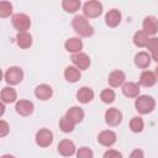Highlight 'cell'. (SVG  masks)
I'll return each instance as SVG.
<instances>
[{
    "mask_svg": "<svg viewBox=\"0 0 158 158\" xmlns=\"http://www.w3.org/2000/svg\"><path fill=\"white\" fill-rule=\"evenodd\" d=\"M72 27L77 35L81 37H91L94 35V27L90 25L88 17L84 15H77L72 20Z\"/></svg>",
    "mask_w": 158,
    "mask_h": 158,
    "instance_id": "obj_1",
    "label": "cell"
},
{
    "mask_svg": "<svg viewBox=\"0 0 158 158\" xmlns=\"http://www.w3.org/2000/svg\"><path fill=\"white\" fill-rule=\"evenodd\" d=\"M135 107L141 115L151 114L156 107V100L149 95H139L135 100Z\"/></svg>",
    "mask_w": 158,
    "mask_h": 158,
    "instance_id": "obj_2",
    "label": "cell"
},
{
    "mask_svg": "<svg viewBox=\"0 0 158 158\" xmlns=\"http://www.w3.org/2000/svg\"><path fill=\"white\" fill-rule=\"evenodd\" d=\"M4 78H5V81L7 84H10V85H17L23 79V70L20 67H16V65L10 67L5 72Z\"/></svg>",
    "mask_w": 158,
    "mask_h": 158,
    "instance_id": "obj_3",
    "label": "cell"
},
{
    "mask_svg": "<svg viewBox=\"0 0 158 158\" xmlns=\"http://www.w3.org/2000/svg\"><path fill=\"white\" fill-rule=\"evenodd\" d=\"M11 22L15 30H17L19 32H26L31 27V19L26 14H22V12L15 14L11 19Z\"/></svg>",
    "mask_w": 158,
    "mask_h": 158,
    "instance_id": "obj_4",
    "label": "cell"
},
{
    "mask_svg": "<svg viewBox=\"0 0 158 158\" xmlns=\"http://www.w3.org/2000/svg\"><path fill=\"white\" fill-rule=\"evenodd\" d=\"M83 12L85 17H90V19L99 17L102 14V4L95 0L86 1L83 5Z\"/></svg>",
    "mask_w": 158,
    "mask_h": 158,
    "instance_id": "obj_5",
    "label": "cell"
},
{
    "mask_svg": "<svg viewBox=\"0 0 158 158\" xmlns=\"http://www.w3.org/2000/svg\"><path fill=\"white\" fill-rule=\"evenodd\" d=\"M35 139H36L37 146L46 148V147L51 146L53 142V132L49 131L48 128H41L40 131H37Z\"/></svg>",
    "mask_w": 158,
    "mask_h": 158,
    "instance_id": "obj_6",
    "label": "cell"
},
{
    "mask_svg": "<svg viewBox=\"0 0 158 158\" xmlns=\"http://www.w3.org/2000/svg\"><path fill=\"white\" fill-rule=\"evenodd\" d=\"M72 63L75 68H78L79 70H86L90 67V57L86 53L79 52L75 54H72Z\"/></svg>",
    "mask_w": 158,
    "mask_h": 158,
    "instance_id": "obj_7",
    "label": "cell"
},
{
    "mask_svg": "<svg viewBox=\"0 0 158 158\" xmlns=\"http://www.w3.org/2000/svg\"><path fill=\"white\" fill-rule=\"evenodd\" d=\"M122 121V112L116 109V107H110L105 111V122L111 126V127H115V126H118Z\"/></svg>",
    "mask_w": 158,
    "mask_h": 158,
    "instance_id": "obj_8",
    "label": "cell"
},
{
    "mask_svg": "<svg viewBox=\"0 0 158 158\" xmlns=\"http://www.w3.org/2000/svg\"><path fill=\"white\" fill-rule=\"evenodd\" d=\"M57 149H58V153L63 157H72L73 154L77 153V147L74 142L70 139H62L58 143Z\"/></svg>",
    "mask_w": 158,
    "mask_h": 158,
    "instance_id": "obj_9",
    "label": "cell"
},
{
    "mask_svg": "<svg viewBox=\"0 0 158 158\" xmlns=\"http://www.w3.org/2000/svg\"><path fill=\"white\" fill-rule=\"evenodd\" d=\"M117 139V136L114 131L111 130H105V131H101L99 135H98V142L104 146V147H111L112 144H115Z\"/></svg>",
    "mask_w": 158,
    "mask_h": 158,
    "instance_id": "obj_10",
    "label": "cell"
},
{
    "mask_svg": "<svg viewBox=\"0 0 158 158\" xmlns=\"http://www.w3.org/2000/svg\"><path fill=\"white\" fill-rule=\"evenodd\" d=\"M125 80H126V75L122 70L120 69H116V70H112L110 74H109V78H107V81H109V85L112 86V88H118V86H122L125 84Z\"/></svg>",
    "mask_w": 158,
    "mask_h": 158,
    "instance_id": "obj_11",
    "label": "cell"
},
{
    "mask_svg": "<svg viewBox=\"0 0 158 158\" xmlns=\"http://www.w3.org/2000/svg\"><path fill=\"white\" fill-rule=\"evenodd\" d=\"M142 30L149 36H153L158 32V19L156 16H147L143 19Z\"/></svg>",
    "mask_w": 158,
    "mask_h": 158,
    "instance_id": "obj_12",
    "label": "cell"
},
{
    "mask_svg": "<svg viewBox=\"0 0 158 158\" xmlns=\"http://www.w3.org/2000/svg\"><path fill=\"white\" fill-rule=\"evenodd\" d=\"M33 109H35L33 102L30 100H19L16 101V105H15L16 112L21 116H30L33 112Z\"/></svg>",
    "mask_w": 158,
    "mask_h": 158,
    "instance_id": "obj_13",
    "label": "cell"
},
{
    "mask_svg": "<svg viewBox=\"0 0 158 158\" xmlns=\"http://www.w3.org/2000/svg\"><path fill=\"white\" fill-rule=\"evenodd\" d=\"M64 48L72 54L79 53L83 49V41L79 37H70L64 42Z\"/></svg>",
    "mask_w": 158,
    "mask_h": 158,
    "instance_id": "obj_14",
    "label": "cell"
},
{
    "mask_svg": "<svg viewBox=\"0 0 158 158\" xmlns=\"http://www.w3.org/2000/svg\"><path fill=\"white\" fill-rule=\"evenodd\" d=\"M52 95H53V89L48 84H40L35 89V96L37 99L42 100V101H46V100L51 99Z\"/></svg>",
    "mask_w": 158,
    "mask_h": 158,
    "instance_id": "obj_15",
    "label": "cell"
},
{
    "mask_svg": "<svg viewBox=\"0 0 158 158\" xmlns=\"http://www.w3.org/2000/svg\"><path fill=\"white\" fill-rule=\"evenodd\" d=\"M121 19H122V15L121 12L117 10V9H111L106 12L105 15V23L109 26V27H116L120 25L121 22Z\"/></svg>",
    "mask_w": 158,
    "mask_h": 158,
    "instance_id": "obj_16",
    "label": "cell"
},
{
    "mask_svg": "<svg viewBox=\"0 0 158 158\" xmlns=\"http://www.w3.org/2000/svg\"><path fill=\"white\" fill-rule=\"evenodd\" d=\"M122 94L127 98H138L139 96V84L135 81H127L122 85Z\"/></svg>",
    "mask_w": 158,
    "mask_h": 158,
    "instance_id": "obj_17",
    "label": "cell"
},
{
    "mask_svg": "<svg viewBox=\"0 0 158 158\" xmlns=\"http://www.w3.org/2000/svg\"><path fill=\"white\" fill-rule=\"evenodd\" d=\"M94 90L89 86H81L78 91H77V100L81 104H88L90 101H93L94 99Z\"/></svg>",
    "mask_w": 158,
    "mask_h": 158,
    "instance_id": "obj_18",
    "label": "cell"
},
{
    "mask_svg": "<svg viewBox=\"0 0 158 158\" xmlns=\"http://www.w3.org/2000/svg\"><path fill=\"white\" fill-rule=\"evenodd\" d=\"M84 115H85L84 110H83L81 107H79V106H72V107L68 109L67 112H65V116H67L70 121H73L75 125L83 121Z\"/></svg>",
    "mask_w": 158,
    "mask_h": 158,
    "instance_id": "obj_19",
    "label": "cell"
},
{
    "mask_svg": "<svg viewBox=\"0 0 158 158\" xmlns=\"http://www.w3.org/2000/svg\"><path fill=\"white\" fill-rule=\"evenodd\" d=\"M151 60H152L151 54H148L147 52H143V51H142V52H138V53L135 56V58H133L135 65L138 67V68H141V69L148 68L149 64H151Z\"/></svg>",
    "mask_w": 158,
    "mask_h": 158,
    "instance_id": "obj_20",
    "label": "cell"
},
{
    "mask_svg": "<svg viewBox=\"0 0 158 158\" xmlns=\"http://www.w3.org/2000/svg\"><path fill=\"white\" fill-rule=\"evenodd\" d=\"M16 43L20 48L27 49L32 46V36L30 32H19L16 35Z\"/></svg>",
    "mask_w": 158,
    "mask_h": 158,
    "instance_id": "obj_21",
    "label": "cell"
},
{
    "mask_svg": "<svg viewBox=\"0 0 158 158\" xmlns=\"http://www.w3.org/2000/svg\"><path fill=\"white\" fill-rule=\"evenodd\" d=\"M156 83H157V79H156L154 72L143 70V72L141 73V77H139V85H142V86H144V88H151V86H153Z\"/></svg>",
    "mask_w": 158,
    "mask_h": 158,
    "instance_id": "obj_22",
    "label": "cell"
},
{
    "mask_svg": "<svg viewBox=\"0 0 158 158\" xmlns=\"http://www.w3.org/2000/svg\"><path fill=\"white\" fill-rule=\"evenodd\" d=\"M0 98H1V102H4V104H12V102H15L16 99H17V93H16V90H15L14 88H11V86H5V88H2V90H1Z\"/></svg>",
    "mask_w": 158,
    "mask_h": 158,
    "instance_id": "obj_23",
    "label": "cell"
},
{
    "mask_svg": "<svg viewBox=\"0 0 158 158\" xmlns=\"http://www.w3.org/2000/svg\"><path fill=\"white\" fill-rule=\"evenodd\" d=\"M149 40H151V36L147 32H144L143 30H139L133 35V43L136 47H139V48L147 47Z\"/></svg>",
    "mask_w": 158,
    "mask_h": 158,
    "instance_id": "obj_24",
    "label": "cell"
},
{
    "mask_svg": "<svg viewBox=\"0 0 158 158\" xmlns=\"http://www.w3.org/2000/svg\"><path fill=\"white\" fill-rule=\"evenodd\" d=\"M81 77V72L74 65H69L64 69V79L68 83H77Z\"/></svg>",
    "mask_w": 158,
    "mask_h": 158,
    "instance_id": "obj_25",
    "label": "cell"
},
{
    "mask_svg": "<svg viewBox=\"0 0 158 158\" xmlns=\"http://www.w3.org/2000/svg\"><path fill=\"white\" fill-rule=\"evenodd\" d=\"M80 1L79 0H63L62 1V7L65 12L68 14H74L79 10L80 7Z\"/></svg>",
    "mask_w": 158,
    "mask_h": 158,
    "instance_id": "obj_26",
    "label": "cell"
},
{
    "mask_svg": "<svg viewBox=\"0 0 158 158\" xmlns=\"http://www.w3.org/2000/svg\"><path fill=\"white\" fill-rule=\"evenodd\" d=\"M146 48L149 51L151 58L158 63V37H151Z\"/></svg>",
    "mask_w": 158,
    "mask_h": 158,
    "instance_id": "obj_27",
    "label": "cell"
},
{
    "mask_svg": "<svg viewBox=\"0 0 158 158\" xmlns=\"http://www.w3.org/2000/svg\"><path fill=\"white\" fill-rule=\"evenodd\" d=\"M130 128H131V131L135 132V133L142 132L143 128H144V121L142 120V117H139V116L132 117L131 121H130Z\"/></svg>",
    "mask_w": 158,
    "mask_h": 158,
    "instance_id": "obj_28",
    "label": "cell"
},
{
    "mask_svg": "<svg viewBox=\"0 0 158 158\" xmlns=\"http://www.w3.org/2000/svg\"><path fill=\"white\" fill-rule=\"evenodd\" d=\"M100 99L104 104H112L116 99V94L112 89H104L101 93H100Z\"/></svg>",
    "mask_w": 158,
    "mask_h": 158,
    "instance_id": "obj_29",
    "label": "cell"
},
{
    "mask_svg": "<svg viewBox=\"0 0 158 158\" xmlns=\"http://www.w3.org/2000/svg\"><path fill=\"white\" fill-rule=\"evenodd\" d=\"M75 127V123L73 121H70L67 116H63L60 120H59V128L64 132V133H69V132H73Z\"/></svg>",
    "mask_w": 158,
    "mask_h": 158,
    "instance_id": "obj_30",
    "label": "cell"
},
{
    "mask_svg": "<svg viewBox=\"0 0 158 158\" xmlns=\"http://www.w3.org/2000/svg\"><path fill=\"white\" fill-rule=\"evenodd\" d=\"M12 14V4L9 1H0V17L5 19Z\"/></svg>",
    "mask_w": 158,
    "mask_h": 158,
    "instance_id": "obj_31",
    "label": "cell"
},
{
    "mask_svg": "<svg viewBox=\"0 0 158 158\" xmlns=\"http://www.w3.org/2000/svg\"><path fill=\"white\" fill-rule=\"evenodd\" d=\"M75 154L77 158H94V153L89 147H80Z\"/></svg>",
    "mask_w": 158,
    "mask_h": 158,
    "instance_id": "obj_32",
    "label": "cell"
},
{
    "mask_svg": "<svg viewBox=\"0 0 158 158\" xmlns=\"http://www.w3.org/2000/svg\"><path fill=\"white\" fill-rule=\"evenodd\" d=\"M102 158H122V154H121V152H118L116 149H107L104 153Z\"/></svg>",
    "mask_w": 158,
    "mask_h": 158,
    "instance_id": "obj_33",
    "label": "cell"
},
{
    "mask_svg": "<svg viewBox=\"0 0 158 158\" xmlns=\"http://www.w3.org/2000/svg\"><path fill=\"white\" fill-rule=\"evenodd\" d=\"M10 132V126L5 120L0 121V137H5Z\"/></svg>",
    "mask_w": 158,
    "mask_h": 158,
    "instance_id": "obj_34",
    "label": "cell"
},
{
    "mask_svg": "<svg viewBox=\"0 0 158 158\" xmlns=\"http://www.w3.org/2000/svg\"><path fill=\"white\" fill-rule=\"evenodd\" d=\"M128 158H144V153H143L142 149L136 148V149H133V151L131 152V154H130Z\"/></svg>",
    "mask_w": 158,
    "mask_h": 158,
    "instance_id": "obj_35",
    "label": "cell"
},
{
    "mask_svg": "<svg viewBox=\"0 0 158 158\" xmlns=\"http://www.w3.org/2000/svg\"><path fill=\"white\" fill-rule=\"evenodd\" d=\"M0 109H1V111H0V116H2V115H4V111H5V104H4V102L0 104Z\"/></svg>",
    "mask_w": 158,
    "mask_h": 158,
    "instance_id": "obj_36",
    "label": "cell"
},
{
    "mask_svg": "<svg viewBox=\"0 0 158 158\" xmlns=\"http://www.w3.org/2000/svg\"><path fill=\"white\" fill-rule=\"evenodd\" d=\"M1 158H15V157H14L12 154H2Z\"/></svg>",
    "mask_w": 158,
    "mask_h": 158,
    "instance_id": "obj_37",
    "label": "cell"
},
{
    "mask_svg": "<svg viewBox=\"0 0 158 158\" xmlns=\"http://www.w3.org/2000/svg\"><path fill=\"white\" fill-rule=\"evenodd\" d=\"M154 75H156V79H157V81H158V65H157V68L154 69Z\"/></svg>",
    "mask_w": 158,
    "mask_h": 158,
    "instance_id": "obj_38",
    "label": "cell"
}]
</instances>
